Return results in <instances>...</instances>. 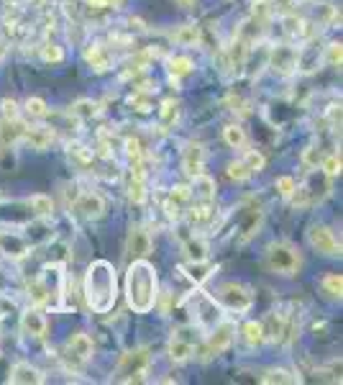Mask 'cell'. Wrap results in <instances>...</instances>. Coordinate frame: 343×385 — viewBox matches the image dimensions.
<instances>
[{
    "instance_id": "25",
    "label": "cell",
    "mask_w": 343,
    "mask_h": 385,
    "mask_svg": "<svg viewBox=\"0 0 343 385\" xmlns=\"http://www.w3.org/2000/svg\"><path fill=\"white\" fill-rule=\"evenodd\" d=\"M318 62H320V49H318V44H307L303 49H297V70L303 72H313L318 70Z\"/></svg>"
},
{
    "instance_id": "51",
    "label": "cell",
    "mask_w": 343,
    "mask_h": 385,
    "mask_svg": "<svg viewBox=\"0 0 343 385\" xmlns=\"http://www.w3.org/2000/svg\"><path fill=\"white\" fill-rule=\"evenodd\" d=\"M328 60H331V64H335V67H341V60H343L341 44H331V47H328Z\"/></svg>"
},
{
    "instance_id": "46",
    "label": "cell",
    "mask_w": 343,
    "mask_h": 385,
    "mask_svg": "<svg viewBox=\"0 0 343 385\" xmlns=\"http://www.w3.org/2000/svg\"><path fill=\"white\" fill-rule=\"evenodd\" d=\"M243 162H246V167H249L251 173H262L264 170V154L256 152V149H251V152H246Z\"/></svg>"
},
{
    "instance_id": "48",
    "label": "cell",
    "mask_w": 343,
    "mask_h": 385,
    "mask_svg": "<svg viewBox=\"0 0 343 385\" xmlns=\"http://www.w3.org/2000/svg\"><path fill=\"white\" fill-rule=\"evenodd\" d=\"M294 188H297V183H294L292 177H287V175L277 177V190H279V195H282V198H292Z\"/></svg>"
},
{
    "instance_id": "27",
    "label": "cell",
    "mask_w": 343,
    "mask_h": 385,
    "mask_svg": "<svg viewBox=\"0 0 343 385\" xmlns=\"http://www.w3.org/2000/svg\"><path fill=\"white\" fill-rule=\"evenodd\" d=\"M26 206H29L31 213H33V216H39V219H49L51 211H54V203H51V198L49 195H41V192L31 195L29 201H26Z\"/></svg>"
},
{
    "instance_id": "12",
    "label": "cell",
    "mask_w": 343,
    "mask_h": 385,
    "mask_svg": "<svg viewBox=\"0 0 343 385\" xmlns=\"http://www.w3.org/2000/svg\"><path fill=\"white\" fill-rule=\"evenodd\" d=\"M233 336H236V324L221 319V321L210 329V334H208V352H210V355L225 352V349L233 345Z\"/></svg>"
},
{
    "instance_id": "47",
    "label": "cell",
    "mask_w": 343,
    "mask_h": 385,
    "mask_svg": "<svg viewBox=\"0 0 343 385\" xmlns=\"http://www.w3.org/2000/svg\"><path fill=\"white\" fill-rule=\"evenodd\" d=\"M269 10L284 18V16H290L294 10V0H269Z\"/></svg>"
},
{
    "instance_id": "14",
    "label": "cell",
    "mask_w": 343,
    "mask_h": 385,
    "mask_svg": "<svg viewBox=\"0 0 343 385\" xmlns=\"http://www.w3.org/2000/svg\"><path fill=\"white\" fill-rule=\"evenodd\" d=\"M182 170L187 177H195L205 170V147L200 142H187L182 149Z\"/></svg>"
},
{
    "instance_id": "26",
    "label": "cell",
    "mask_w": 343,
    "mask_h": 385,
    "mask_svg": "<svg viewBox=\"0 0 343 385\" xmlns=\"http://www.w3.org/2000/svg\"><path fill=\"white\" fill-rule=\"evenodd\" d=\"M195 355V345L184 336H172L169 342V357L174 362H187L190 357Z\"/></svg>"
},
{
    "instance_id": "32",
    "label": "cell",
    "mask_w": 343,
    "mask_h": 385,
    "mask_svg": "<svg viewBox=\"0 0 343 385\" xmlns=\"http://www.w3.org/2000/svg\"><path fill=\"white\" fill-rule=\"evenodd\" d=\"M177 121H180V103L167 101L162 105V113H159V126H162V129H174Z\"/></svg>"
},
{
    "instance_id": "21",
    "label": "cell",
    "mask_w": 343,
    "mask_h": 385,
    "mask_svg": "<svg viewBox=\"0 0 343 385\" xmlns=\"http://www.w3.org/2000/svg\"><path fill=\"white\" fill-rule=\"evenodd\" d=\"M20 142H29L31 149L44 152V149L54 142V134H51V129H46V126H31V129L26 126V132H23V139H20Z\"/></svg>"
},
{
    "instance_id": "28",
    "label": "cell",
    "mask_w": 343,
    "mask_h": 385,
    "mask_svg": "<svg viewBox=\"0 0 343 385\" xmlns=\"http://www.w3.org/2000/svg\"><path fill=\"white\" fill-rule=\"evenodd\" d=\"M167 70H169V75L174 77V80H180V77H187L192 70H195V64H192L190 57H169L167 60Z\"/></svg>"
},
{
    "instance_id": "43",
    "label": "cell",
    "mask_w": 343,
    "mask_h": 385,
    "mask_svg": "<svg viewBox=\"0 0 343 385\" xmlns=\"http://www.w3.org/2000/svg\"><path fill=\"white\" fill-rule=\"evenodd\" d=\"M251 175L253 173L249 170V167H246V162H243V160L228 164V177H231V180H236V183H243V180H249Z\"/></svg>"
},
{
    "instance_id": "35",
    "label": "cell",
    "mask_w": 343,
    "mask_h": 385,
    "mask_svg": "<svg viewBox=\"0 0 343 385\" xmlns=\"http://www.w3.org/2000/svg\"><path fill=\"white\" fill-rule=\"evenodd\" d=\"M184 252L190 260H208V244L202 236H190L187 242H184Z\"/></svg>"
},
{
    "instance_id": "13",
    "label": "cell",
    "mask_w": 343,
    "mask_h": 385,
    "mask_svg": "<svg viewBox=\"0 0 343 385\" xmlns=\"http://www.w3.org/2000/svg\"><path fill=\"white\" fill-rule=\"evenodd\" d=\"M149 252H152V234L143 226H133L126 242V257L133 262V260H146Z\"/></svg>"
},
{
    "instance_id": "50",
    "label": "cell",
    "mask_w": 343,
    "mask_h": 385,
    "mask_svg": "<svg viewBox=\"0 0 343 385\" xmlns=\"http://www.w3.org/2000/svg\"><path fill=\"white\" fill-rule=\"evenodd\" d=\"M320 160H323V157H320V152H318L315 147H307V149H305V154H303L305 167H310V170H315V167L320 164Z\"/></svg>"
},
{
    "instance_id": "18",
    "label": "cell",
    "mask_w": 343,
    "mask_h": 385,
    "mask_svg": "<svg viewBox=\"0 0 343 385\" xmlns=\"http://www.w3.org/2000/svg\"><path fill=\"white\" fill-rule=\"evenodd\" d=\"M190 201L195 203H212L215 201V180L205 173L195 175L190 185Z\"/></svg>"
},
{
    "instance_id": "11",
    "label": "cell",
    "mask_w": 343,
    "mask_h": 385,
    "mask_svg": "<svg viewBox=\"0 0 343 385\" xmlns=\"http://www.w3.org/2000/svg\"><path fill=\"white\" fill-rule=\"evenodd\" d=\"M269 67H272L274 75H292L297 70V47H290V44H279L269 51Z\"/></svg>"
},
{
    "instance_id": "33",
    "label": "cell",
    "mask_w": 343,
    "mask_h": 385,
    "mask_svg": "<svg viewBox=\"0 0 343 385\" xmlns=\"http://www.w3.org/2000/svg\"><path fill=\"white\" fill-rule=\"evenodd\" d=\"M262 29H264L262 21L249 18V21H243L241 26H238V34H236V36H238V39H243L246 44H253V41L262 36Z\"/></svg>"
},
{
    "instance_id": "23",
    "label": "cell",
    "mask_w": 343,
    "mask_h": 385,
    "mask_svg": "<svg viewBox=\"0 0 343 385\" xmlns=\"http://www.w3.org/2000/svg\"><path fill=\"white\" fill-rule=\"evenodd\" d=\"M180 270H182L184 275H187V277H190V280H192L195 285L205 283V280H208V277H210V275L215 273V267H212V264L208 262V260H190L187 264H182Z\"/></svg>"
},
{
    "instance_id": "55",
    "label": "cell",
    "mask_w": 343,
    "mask_h": 385,
    "mask_svg": "<svg viewBox=\"0 0 343 385\" xmlns=\"http://www.w3.org/2000/svg\"><path fill=\"white\" fill-rule=\"evenodd\" d=\"M3 54H5V44L0 41V60H3Z\"/></svg>"
},
{
    "instance_id": "34",
    "label": "cell",
    "mask_w": 343,
    "mask_h": 385,
    "mask_svg": "<svg viewBox=\"0 0 343 385\" xmlns=\"http://www.w3.org/2000/svg\"><path fill=\"white\" fill-rule=\"evenodd\" d=\"M223 142L228 144L231 149H243V147H246V132H243L241 126H236V123H233V126H225V129H223Z\"/></svg>"
},
{
    "instance_id": "42",
    "label": "cell",
    "mask_w": 343,
    "mask_h": 385,
    "mask_svg": "<svg viewBox=\"0 0 343 385\" xmlns=\"http://www.w3.org/2000/svg\"><path fill=\"white\" fill-rule=\"evenodd\" d=\"M123 147H126V154L131 157V162H133V164H136V162H143V160H146V152H143V144L139 142L136 136H133V139H126V144H123Z\"/></svg>"
},
{
    "instance_id": "53",
    "label": "cell",
    "mask_w": 343,
    "mask_h": 385,
    "mask_svg": "<svg viewBox=\"0 0 343 385\" xmlns=\"http://www.w3.org/2000/svg\"><path fill=\"white\" fill-rule=\"evenodd\" d=\"M115 0H87V5L90 8H108V5H113Z\"/></svg>"
},
{
    "instance_id": "17",
    "label": "cell",
    "mask_w": 343,
    "mask_h": 385,
    "mask_svg": "<svg viewBox=\"0 0 343 385\" xmlns=\"http://www.w3.org/2000/svg\"><path fill=\"white\" fill-rule=\"evenodd\" d=\"M67 357H70V362L74 365H82V362H87L92 357V339L85 332H77V334L70 336V342H67Z\"/></svg>"
},
{
    "instance_id": "54",
    "label": "cell",
    "mask_w": 343,
    "mask_h": 385,
    "mask_svg": "<svg viewBox=\"0 0 343 385\" xmlns=\"http://www.w3.org/2000/svg\"><path fill=\"white\" fill-rule=\"evenodd\" d=\"M174 3H177V5H182V8H190L195 0H174Z\"/></svg>"
},
{
    "instance_id": "4",
    "label": "cell",
    "mask_w": 343,
    "mask_h": 385,
    "mask_svg": "<svg viewBox=\"0 0 343 385\" xmlns=\"http://www.w3.org/2000/svg\"><path fill=\"white\" fill-rule=\"evenodd\" d=\"M149 365H152V355H149L146 347L131 349V352H126L121 357L113 380H118V383H141L146 373H149Z\"/></svg>"
},
{
    "instance_id": "8",
    "label": "cell",
    "mask_w": 343,
    "mask_h": 385,
    "mask_svg": "<svg viewBox=\"0 0 343 385\" xmlns=\"http://www.w3.org/2000/svg\"><path fill=\"white\" fill-rule=\"evenodd\" d=\"M190 306H192V319H195V324L200 326V329H205V332H210L212 326L223 319L221 303L208 293H195L190 298Z\"/></svg>"
},
{
    "instance_id": "52",
    "label": "cell",
    "mask_w": 343,
    "mask_h": 385,
    "mask_svg": "<svg viewBox=\"0 0 343 385\" xmlns=\"http://www.w3.org/2000/svg\"><path fill=\"white\" fill-rule=\"evenodd\" d=\"M3 119H18V103L3 101Z\"/></svg>"
},
{
    "instance_id": "9",
    "label": "cell",
    "mask_w": 343,
    "mask_h": 385,
    "mask_svg": "<svg viewBox=\"0 0 343 385\" xmlns=\"http://www.w3.org/2000/svg\"><path fill=\"white\" fill-rule=\"evenodd\" d=\"M307 242L318 254H325V257H341V242L335 239V234L323 226V223H313L307 229Z\"/></svg>"
},
{
    "instance_id": "3",
    "label": "cell",
    "mask_w": 343,
    "mask_h": 385,
    "mask_svg": "<svg viewBox=\"0 0 343 385\" xmlns=\"http://www.w3.org/2000/svg\"><path fill=\"white\" fill-rule=\"evenodd\" d=\"M264 262L272 270L274 275H282V277H292L300 273L303 267V254L297 247H292L290 242H272L264 252Z\"/></svg>"
},
{
    "instance_id": "6",
    "label": "cell",
    "mask_w": 343,
    "mask_h": 385,
    "mask_svg": "<svg viewBox=\"0 0 343 385\" xmlns=\"http://www.w3.org/2000/svg\"><path fill=\"white\" fill-rule=\"evenodd\" d=\"M44 288V295H46V306L51 308H61V298H64V290H67V275H64V264L54 262V264H46L41 275L36 277Z\"/></svg>"
},
{
    "instance_id": "16",
    "label": "cell",
    "mask_w": 343,
    "mask_h": 385,
    "mask_svg": "<svg viewBox=\"0 0 343 385\" xmlns=\"http://www.w3.org/2000/svg\"><path fill=\"white\" fill-rule=\"evenodd\" d=\"M26 123L20 119H3L0 121V152H10L23 139Z\"/></svg>"
},
{
    "instance_id": "45",
    "label": "cell",
    "mask_w": 343,
    "mask_h": 385,
    "mask_svg": "<svg viewBox=\"0 0 343 385\" xmlns=\"http://www.w3.org/2000/svg\"><path fill=\"white\" fill-rule=\"evenodd\" d=\"M26 113H29L31 119H44L49 113V108H46V103L41 101V98H29L26 101Z\"/></svg>"
},
{
    "instance_id": "30",
    "label": "cell",
    "mask_w": 343,
    "mask_h": 385,
    "mask_svg": "<svg viewBox=\"0 0 343 385\" xmlns=\"http://www.w3.org/2000/svg\"><path fill=\"white\" fill-rule=\"evenodd\" d=\"M200 26H195V23H184L174 34V41L182 44V47H195V44H200Z\"/></svg>"
},
{
    "instance_id": "38",
    "label": "cell",
    "mask_w": 343,
    "mask_h": 385,
    "mask_svg": "<svg viewBox=\"0 0 343 385\" xmlns=\"http://www.w3.org/2000/svg\"><path fill=\"white\" fill-rule=\"evenodd\" d=\"M323 290L331 298H341V293H343V277L338 273H331V275H325L323 277Z\"/></svg>"
},
{
    "instance_id": "39",
    "label": "cell",
    "mask_w": 343,
    "mask_h": 385,
    "mask_svg": "<svg viewBox=\"0 0 343 385\" xmlns=\"http://www.w3.org/2000/svg\"><path fill=\"white\" fill-rule=\"evenodd\" d=\"M320 170H323L325 175H328V177H331V180H333V177H338V175H341V154H325L323 160H320Z\"/></svg>"
},
{
    "instance_id": "15",
    "label": "cell",
    "mask_w": 343,
    "mask_h": 385,
    "mask_svg": "<svg viewBox=\"0 0 343 385\" xmlns=\"http://www.w3.org/2000/svg\"><path fill=\"white\" fill-rule=\"evenodd\" d=\"M72 208L80 213L82 219L95 221V219H100L102 213H105V201H102V195L87 190V192H80V195H77V201H74Z\"/></svg>"
},
{
    "instance_id": "49",
    "label": "cell",
    "mask_w": 343,
    "mask_h": 385,
    "mask_svg": "<svg viewBox=\"0 0 343 385\" xmlns=\"http://www.w3.org/2000/svg\"><path fill=\"white\" fill-rule=\"evenodd\" d=\"M272 10H269V0H253V8H251V18L256 21H266V16H269Z\"/></svg>"
},
{
    "instance_id": "7",
    "label": "cell",
    "mask_w": 343,
    "mask_h": 385,
    "mask_svg": "<svg viewBox=\"0 0 343 385\" xmlns=\"http://www.w3.org/2000/svg\"><path fill=\"white\" fill-rule=\"evenodd\" d=\"M212 298L221 303V308H228V311H236V314H246L253 303L251 290L241 283H233V280L231 283H223Z\"/></svg>"
},
{
    "instance_id": "5",
    "label": "cell",
    "mask_w": 343,
    "mask_h": 385,
    "mask_svg": "<svg viewBox=\"0 0 343 385\" xmlns=\"http://www.w3.org/2000/svg\"><path fill=\"white\" fill-rule=\"evenodd\" d=\"M328 192H331V177H328L323 170L315 167V170H310L307 180L294 188L292 203L297 208H307V206H315L318 201H323Z\"/></svg>"
},
{
    "instance_id": "37",
    "label": "cell",
    "mask_w": 343,
    "mask_h": 385,
    "mask_svg": "<svg viewBox=\"0 0 343 385\" xmlns=\"http://www.w3.org/2000/svg\"><path fill=\"white\" fill-rule=\"evenodd\" d=\"M262 383L266 385H274V383H297V377L290 373V370H282V367H272V370H266L262 375Z\"/></svg>"
},
{
    "instance_id": "31",
    "label": "cell",
    "mask_w": 343,
    "mask_h": 385,
    "mask_svg": "<svg viewBox=\"0 0 343 385\" xmlns=\"http://www.w3.org/2000/svg\"><path fill=\"white\" fill-rule=\"evenodd\" d=\"M243 334V342L249 347H262L264 345V329H262V321H246L241 329Z\"/></svg>"
},
{
    "instance_id": "10",
    "label": "cell",
    "mask_w": 343,
    "mask_h": 385,
    "mask_svg": "<svg viewBox=\"0 0 343 385\" xmlns=\"http://www.w3.org/2000/svg\"><path fill=\"white\" fill-rule=\"evenodd\" d=\"M31 254V242L16 232H0V257L10 262H20Z\"/></svg>"
},
{
    "instance_id": "44",
    "label": "cell",
    "mask_w": 343,
    "mask_h": 385,
    "mask_svg": "<svg viewBox=\"0 0 343 385\" xmlns=\"http://www.w3.org/2000/svg\"><path fill=\"white\" fill-rule=\"evenodd\" d=\"M169 201L182 211V208H184V206L190 203V188H187V185H177V188H172Z\"/></svg>"
},
{
    "instance_id": "22",
    "label": "cell",
    "mask_w": 343,
    "mask_h": 385,
    "mask_svg": "<svg viewBox=\"0 0 343 385\" xmlns=\"http://www.w3.org/2000/svg\"><path fill=\"white\" fill-rule=\"evenodd\" d=\"M20 329H23V334L29 336H44L46 334V319L41 316V311L29 308L26 314L20 316Z\"/></svg>"
},
{
    "instance_id": "19",
    "label": "cell",
    "mask_w": 343,
    "mask_h": 385,
    "mask_svg": "<svg viewBox=\"0 0 343 385\" xmlns=\"http://www.w3.org/2000/svg\"><path fill=\"white\" fill-rule=\"evenodd\" d=\"M8 380L16 385H41L44 383V375L31 362H16V365L10 367Z\"/></svg>"
},
{
    "instance_id": "56",
    "label": "cell",
    "mask_w": 343,
    "mask_h": 385,
    "mask_svg": "<svg viewBox=\"0 0 343 385\" xmlns=\"http://www.w3.org/2000/svg\"><path fill=\"white\" fill-rule=\"evenodd\" d=\"M0 203H3V195H0Z\"/></svg>"
},
{
    "instance_id": "24",
    "label": "cell",
    "mask_w": 343,
    "mask_h": 385,
    "mask_svg": "<svg viewBox=\"0 0 343 385\" xmlns=\"http://www.w3.org/2000/svg\"><path fill=\"white\" fill-rule=\"evenodd\" d=\"M85 60L95 72H105L111 70V51L105 49L102 44H90L87 51H85Z\"/></svg>"
},
{
    "instance_id": "1",
    "label": "cell",
    "mask_w": 343,
    "mask_h": 385,
    "mask_svg": "<svg viewBox=\"0 0 343 385\" xmlns=\"http://www.w3.org/2000/svg\"><path fill=\"white\" fill-rule=\"evenodd\" d=\"M159 295L156 270L146 260H133L126 275V298L136 314H149Z\"/></svg>"
},
{
    "instance_id": "41",
    "label": "cell",
    "mask_w": 343,
    "mask_h": 385,
    "mask_svg": "<svg viewBox=\"0 0 343 385\" xmlns=\"http://www.w3.org/2000/svg\"><path fill=\"white\" fill-rule=\"evenodd\" d=\"M41 57H44V62L59 64V62L64 60V51H61L59 44H54V41H46V44L41 47Z\"/></svg>"
},
{
    "instance_id": "20",
    "label": "cell",
    "mask_w": 343,
    "mask_h": 385,
    "mask_svg": "<svg viewBox=\"0 0 343 385\" xmlns=\"http://www.w3.org/2000/svg\"><path fill=\"white\" fill-rule=\"evenodd\" d=\"M284 321H287V316H284V314H277V311H269V314L264 316V321H262L264 342H282Z\"/></svg>"
},
{
    "instance_id": "29",
    "label": "cell",
    "mask_w": 343,
    "mask_h": 385,
    "mask_svg": "<svg viewBox=\"0 0 343 385\" xmlns=\"http://www.w3.org/2000/svg\"><path fill=\"white\" fill-rule=\"evenodd\" d=\"M262 219H264V213L259 211V208H251L249 211V216H246V221L241 223V242H249L253 234H259V226H262Z\"/></svg>"
},
{
    "instance_id": "40",
    "label": "cell",
    "mask_w": 343,
    "mask_h": 385,
    "mask_svg": "<svg viewBox=\"0 0 343 385\" xmlns=\"http://www.w3.org/2000/svg\"><path fill=\"white\" fill-rule=\"evenodd\" d=\"M72 116H74V119H92V116H98V103L77 101L72 105Z\"/></svg>"
},
{
    "instance_id": "2",
    "label": "cell",
    "mask_w": 343,
    "mask_h": 385,
    "mask_svg": "<svg viewBox=\"0 0 343 385\" xmlns=\"http://www.w3.org/2000/svg\"><path fill=\"white\" fill-rule=\"evenodd\" d=\"M118 295V277L111 262L98 260L87 267L85 275V301L95 314H108Z\"/></svg>"
},
{
    "instance_id": "36",
    "label": "cell",
    "mask_w": 343,
    "mask_h": 385,
    "mask_svg": "<svg viewBox=\"0 0 343 385\" xmlns=\"http://www.w3.org/2000/svg\"><path fill=\"white\" fill-rule=\"evenodd\" d=\"M136 111L141 113H149L154 108V90H133V95L128 98Z\"/></svg>"
}]
</instances>
